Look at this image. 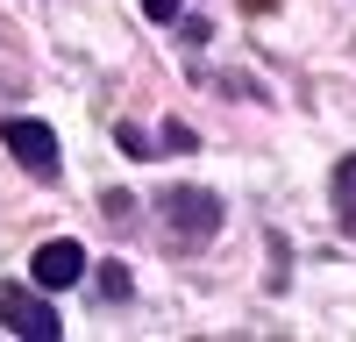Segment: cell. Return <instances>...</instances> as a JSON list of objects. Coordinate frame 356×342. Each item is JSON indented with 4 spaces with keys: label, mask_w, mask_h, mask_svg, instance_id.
<instances>
[{
    "label": "cell",
    "mask_w": 356,
    "mask_h": 342,
    "mask_svg": "<svg viewBox=\"0 0 356 342\" xmlns=\"http://www.w3.org/2000/svg\"><path fill=\"white\" fill-rule=\"evenodd\" d=\"M157 214H164V243L171 250H200V243L221 236V200L207 186H171L157 200Z\"/></svg>",
    "instance_id": "obj_1"
},
{
    "label": "cell",
    "mask_w": 356,
    "mask_h": 342,
    "mask_svg": "<svg viewBox=\"0 0 356 342\" xmlns=\"http://www.w3.org/2000/svg\"><path fill=\"white\" fill-rule=\"evenodd\" d=\"M0 321H8L15 335H29V342H50L57 335V314L43 300V285H0Z\"/></svg>",
    "instance_id": "obj_2"
},
{
    "label": "cell",
    "mask_w": 356,
    "mask_h": 342,
    "mask_svg": "<svg viewBox=\"0 0 356 342\" xmlns=\"http://www.w3.org/2000/svg\"><path fill=\"white\" fill-rule=\"evenodd\" d=\"M8 150L22 157V171H36V179H57V136L50 122H29V114H8Z\"/></svg>",
    "instance_id": "obj_3"
},
{
    "label": "cell",
    "mask_w": 356,
    "mask_h": 342,
    "mask_svg": "<svg viewBox=\"0 0 356 342\" xmlns=\"http://www.w3.org/2000/svg\"><path fill=\"white\" fill-rule=\"evenodd\" d=\"M29 271H36V285H43V293H65V285H79V278H86V250H79L72 236H65V243H43Z\"/></svg>",
    "instance_id": "obj_4"
},
{
    "label": "cell",
    "mask_w": 356,
    "mask_h": 342,
    "mask_svg": "<svg viewBox=\"0 0 356 342\" xmlns=\"http://www.w3.org/2000/svg\"><path fill=\"white\" fill-rule=\"evenodd\" d=\"M335 207H342V221H356V157L335 164Z\"/></svg>",
    "instance_id": "obj_5"
},
{
    "label": "cell",
    "mask_w": 356,
    "mask_h": 342,
    "mask_svg": "<svg viewBox=\"0 0 356 342\" xmlns=\"http://www.w3.org/2000/svg\"><path fill=\"white\" fill-rule=\"evenodd\" d=\"M100 300H129V271L122 264H100Z\"/></svg>",
    "instance_id": "obj_6"
},
{
    "label": "cell",
    "mask_w": 356,
    "mask_h": 342,
    "mask_svg": "<svg viewBox=\"0 0 356 342\" xmlns=\"http://www.w3.org/2000/svg\"><path fill=\"white\" fill-rule=\"evenodd\" d=\"M178 8H186V0H143V15H150V22H178Z\"/></svg>",
    "instance_id": "obj_7"
}]
</instances>
